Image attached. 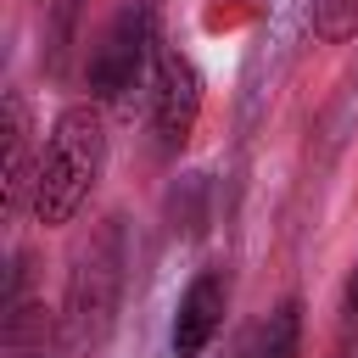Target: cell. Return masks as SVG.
<instances>
[{
    "label": "cell",
    "instance_id": "52a82bcc",
    "mask_svg": "<svg viewBox=\"0 0 358 358\" xmlns=\"http://www.w3.org/2000/svg\"><path fill=\"white\" fill-rule=\"evenodd\" d=\"M45 336H56V324L45 319V302L28 291V263H17L11 268V285H6L0 358H45Z\"/></svg>",
    "mask_w": 358,
    "mask_h": 358
},
{
    "label": "cell",
    "instance_id": "9c48e42d",
    "mask_svg": "<svg viewBox=\"0 0 358 358\" xmlns=\"http://www.w3.org/2000/svg\"><path fill=\"white\" fill-rule=\"evenodd\" d=\"M313 34L324 45H347L358 34V0H313Z\"/></svg>",
    "mask_w": 358,
    "mask_h": 358
},
{
    "label": "cell",
    "instance_id": "3957f363",
    "mask_svg": "<svg viewBox=\"0 0 358 358\" xmlns=\"http://www.w3.org/2000/svg\"><path fill=\"white\" fill-rule=\"evenodd\" d=\"M151 50H157V6H151V0H129V6L101 28V39L90 45V62H84V90H90V101H123V95L140 84Z\"/></svg>",
    "mask_w": 358,
    "mask_h": 358
},
{
    "label": "cell",
    "instance_id": "5b68a950",
    "mask_svg": "<svg viewBox=\"0 0 358 358\" xmlns=\"http://www.w3.org/2000/svg\"><path fill=\"white\" fill-rule=\"evenodd\" d=\"M224 308H229V280H224V268H201V274L185 285L179 308H173L168 352H173V358H201V352L213 347V336L224 330Z\"/></svg>",
    "mask_w": 358,
    "mask_h": 358
},
{
    "label": "cell",
    "instance_id": "6da1fadb",
    "mask_svg": "<svg viewBox=\"0 0 358 358\" xmlns=\"http://www.w3.org/2000/svg\"><path fill=\"white\" fill-rule=\"evenodd\" d=\"M123 280H129V241H123V218H106L67 268V291H62V313H56V347L62 358H95L112 341L117 308H123Z\"/></svg>",
    "mask_w": 358,
    "mask_h": 358
},
{
    "label": "cell",
    "instance_id": "ba28073f",
    "mask_svg": "<svg viewBox=\"0 0 358 358\" xmlns=\"http://www.w3.org/2000/svg\"><path fill=\"white\" fill-rule=\"evenodd\" d=\"M296 347H302V308L280 302L268 313V324H257V336L246 341L241 358H296Z\"/></svg>",
    "mask_w": 358,
    "mask_h": 358
},
{
    "label": "cell",
    "instance_id": "277c9868",
    "mask_svg": "<svg viewBox=\"0 0 358 358\" xmlns=\"http://www.w3.org/2000/svg\"><path fill=\"white\" fill-rule=\"evenodd\" d=\"M201 117V73L185 50H157V73H151V129L162 151H179L196 134Z\"/></svg>",
    "mask_w": 358,
    "mask_h": 358
},
{
    "label": "cell",
    "instance_id": "7a4b0ae2",
    "mask_svg": "<svg viewBox=\"0 0 358 358\" xmlns=\"http://www.w3.org/2000/svg\"><path fill=\"white\" fill-rule=\"evenodd\" d=\"M106 173V117L95 101L62 106L50 123V140L39 151V185H34V218L39 224H73L90 190Z\"/></svg>",
    "mask_w": 358,
    "mask_h": 358
},
{
    "label": "cell",
    "instance_id": "30bf717a",
    "mask_svg": "<svg viewBox=\"0 0 358 358\" xmlns=\"http://www.w3.org/2000/svg\"><path fill=\"white\" fill-rule=\"evenodd\" d=\"M341 324H347V330H358V257H352V268H347V291H341Z\"/></svg>",
    "mask_w": 358,
    "mask_h": 358
},
{
    "label": "cell",
    "instance_id": "8992f818",
    "mask_svg": "<svg viewBox=\"0 0 358 358\" xmlns=\"http://www.w3.org/2000/svg\"><path fill=\"white\" fill-rule=\"evenodd\" d=\"M0 145H6V168H0L6 218H17V213H34L39 162H34V112H28L22 90H6V101H0Z\"/></svg>",
    "mask_w": 358,
    "mask_h": 358
}]
</instances>
